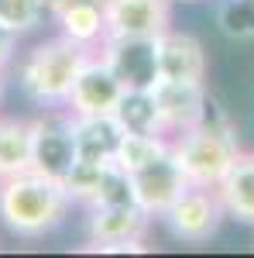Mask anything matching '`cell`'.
I'll return each instance as SVG.
<instances>
[{"label":"cell","mask_w":254,"mask_h":258,"mask_svg":"<svg viewBox=\"0 0 254 258\" xmlns=\"http://www.w3.org/2000/svg\"><path fill=\"white\" fill-rule=\"evenodd\" d=\"M65 4H76V0H45V7H48V14H55V11H62Z\"/></svg>","instance_id":"obj_25"},{"label":"cell","mask_w":254,"mask_h":258,"mask_svg":"<svg viewBox=\"0 0 254 258\" xmlns=\"http://www.w3.org/2000/svg\"><path fill=\"white\" fill-rule=\"evenodd\" d=\"M14 52H18V35L7 28V24H0V73L11 66L14 59Z\"/></svg>","instance_id":"obj_24"},{"label":"cell","mask_w":254,"mask_h":258,"mask_svg":"<svg viewBox=\"0 0 254 258\" xmlns=\"http://www.w3.org/2000/svg\"><path fill=\"white\" fill-rule=\"evenodd\" d=\"M69 189L62 179L24 169L0 179V220L18 238H41L55 231L69 214Z\"/></svg>","instance_id":"obj_1"},{"label":"cell","mask_w":254,"mask_h":258,"mask_svg":"<svg viewBox=\"0 0 254 258\" xmlns=\"http://www.w3.org/2000/svg\"><path fill=\"white\" fill-rule=\"evenodd\" d=\"M48 14L45 0H0V24H7L14 35L31 31Z\"/></svg>","instance_id":"obj_20"},{"label":"cell","mask_w":254,"mask_h":258,"mask_svg":"<svg viewBox=\"0 0 254 258\" xmlns=\"http://www.w3.org/2000/svg\"><path fill=\"white\" fill-rule=\"evenodd\" d=\"M59 21V35H65L76 45L86 48H100L107 38V18H103V0H76L55 11Z\"/></svg>","instance_id":"obj_14"},{"label":"cell","mask_w":254,"mask_h":258,"mask_svg":"<svg viewBox=\"0 0 254 258\" xmlns=\"http://www.w3.org/2000/svg\"><path fill=\"white\" fill-rule=\"evenodd\" d=\"M131 186H134V203L148 217H165V210L186 193L189 179L179 169L176 155H172V148H168V152H161L158 159H151L148 165L134 169V172H131Z\"/></svg>","instance_id":"obj_6"},{"label":"cell","mask_w":254,"mask_h":258,"mask_svg":"<svg viewBox=\"0 0 254 258\" xmlns=\"http://www.w3.org/2000/svg\"><path fill=\"white\" fill-rule=\"evenodd\" d=\"M216 21L230 38H254V0H223Z\"/></svg>","instance_id":"obj_21"},{"label":"cell","mask_w":254,"mask_h":258,"mask_svg":"<svg viewBox=\"0 0 254 258\" xmlns=\"http://www.w3.org/2000/svg\"><path fill=\"white\" fill-rule=\"evenodd\" d=\"M86 251H100V255H144V251H148V244H144V238H124V241L86 244Z\"/></svg>","instance_id":"obj_23"},{"label":"cell","mask_w":254,"mask_h":258,"mask_svg":"<svg viewBox=\"0 0 254 258\" xmlns=\"http://www.w3.org/2000/svg\"><path fill=\"white\" fill-rule=\"evenodd\" d=\"M223 217H227V210L216 197V189H206V186H186V193L165 210L168 231L179 241H189V244L210 241L220 231Z\"/></svg>","instance_id":"obj_5"},{"label":"cell","mask_w":254,"mask_h":258,"mask_svg":"<svg viewBox=\"0 0 254 258\" xmlns=\"http://www.w3.org/2000/svg\"><path fill=\"white\" fill-rule=\"evenodd\" d=\"M107 38H158L172 28V0H103Z\"/></svg>","instance_id":"obj_8"},{"label":"cell","mask_w":254,"mask_h":258,"mask_svg":"<svg viewBox=\"0 0 254 258\" xmlns=\"http://www.w3.org/2000/svg\"><path fill=\"white\" fill-rule=\"evenodd\" d=\"M172 155H176L179 169L186 172L189 186L216 189L220 179L227 176L230 165L237 162L240 148H237V138L230 131V124H227V117L206 110V120H199L196 127L172 138Z\"/></svg>","instance_id":"obj_3"},{"label":"cell","mask_w":254,"mask_h":258,"mask_svg":"<svg viewBox=\"0 0 254 258\" xmlns=\"http://www.w3.org/2000/svg\"><path fill=\"white\" fill-rule=\"evenodd\" d=\"M100 169H103V165H97V162H82V159H76V165H72V169L65 172V179H62V186L69 189L72 203H90V200L97 197Z\"/></svg>","instance_id":"obj_22"},{"label":"cell","mask_w":254,"mask_h":258,"mask_svg":"<svg viewBox=\"0 0 254 258\" xmlns=\"http://www.w3.org/2000/svg\"><path fill=\"white\" fill-rule=\"evenodd\" d=\"M151 217L137 203H114V207H90V244L103 241H124V238H144Z\"/></svg>","instance_id":"obj_12"},{"label":"cell","mask_w":254,"mask_h":258,"mask_svg":"<svg viewBox=\"0 0 254 258\" xmlns=\"http://www.w3.org/2000/svg\"><path fill=\"white\" fill-rule=\"evenodd\" d=\"M124 86H144L151 90L158 83V48L155 38H103L97 48Z\"/></svg>","instance_id":"obj_10"},{"label":"cell","mask_w":254,"mask_h":258,"mask_svg":"<svg viewBox=\"0 0 254 258\" xmlns=\"http://www.w3.org/2000/svg\"><path fill=\"white\" fill-rule=\"evenodd\" d=\"M97 48L76 45L65 35L38 41L21 62V90L41 107H65L79 69L86 66V59Z\"/></svg>","instance_id":"obj_2"},{"label":"cell","mask_w":254,"mask_h":258,"mask_svg":"<svg viewBox=\"0 0 254 258\" xmlns=\"http://www.w3.org/2000/svg\"><path fill=\"white\" fill-rule=\"evenodd\" d=\"M168 148H172V138H165V135H124L114 162H117L120 169L134 172V169L148 165L151 159H158V155L168 152Z\"/></svg>","instance_id":"obj_18"},{"label":"cell","mask_w":254,"mask_h":258,"mask_svg":"<svg viewBox=\"0 0 254 258\" xmlns=\"http://www.w3.org/2000/svg\"><path fill=\"white\" fill-rule=\"evenodd\" d=\"M76 131L72 114L48 107V114L31 120V169L52 179H65V172L76 165Z\"/></svg>","instance_id":"obj_4"},{"label":"cell","mask_w":254,"mask_h":258,"mask_svg":"<svg viewBox=\"0 0 254 258\" xmlns=\"http://www.w3.org/2000/svg\"><path fill=\"white\" fill-rule=\"evenodd\" d=\"M155 100L158 114H161V131L165 138H179L182 131L196 127L199 120H206L210 110V93L206 83H155Z\"/></svg>","instance_id":"obj_9"},{"label":"cell","mask_w":254,"mask_h":258,"mask_svg":"<svg viewBox=\"0 0 254 258\" xmlns=\"http://www.w3.org/2000/svg\"><path fill=\"white\" fill-rule=\"evenodd\" d=\"M114 120L120 124L124 135H165L161 131V114H158L155 86H124L117 107H114Z\"/></svg>","instance_id":"obj_15"},{"label":"cell","mask_w":254,"mask_h":258,"mask_svg":"<svg viewBox=\"0 0 254 258\" xmlns=\"http://www.w3.org/2000/svg\"><path fill=\"white\" fill-rule=\"evenodd\" d=\"M72 131H76V152L82 162L107 165L117 159L124 131L114 120V114H103V117H76L72 114Z\"/></svg>","instance_id":"obj_13"},{"label":"cell","mask_w":254,"mask_h":258,"mask_svg":"<svg viewBox=\"0 0 254 258\" xmlns=\"http://www.w3.org/2000/svg\"><path fill=\"white\" fill-rule=\"evenodd\" d=\"M158 48V80L165 83H203L206 76V52L199 38L186 35V31H161L155 38Z\"/></svg>","instance_id":"obj_11"},{"label":"cell","mask_w":254,"mask_h":258,"mask_svg":"<svg viewBox=\"0 0 254 258\" xmlns=\"http://www.w3.org/2000/svg\"><path fill=\"white\" fill-rule=\"evenodd\" d=\"M31 169V120L0 117V179Z\"/></svg>","instance_id":"obj_17"},{"label":"cell","mask_w":254,"mask_h":258,"mask_svg":"<svg viewBox=\"0 0 254 258\" xmlns=\"http://www.w3.org/2000/svg\"><path fill=\"white\" fill-rule=\"evenodd\" d=\"M120 93H124V83L117 80V73L100 59V52H93L72 83L65 110L76 117H103V114H114Z\"/></svg>","instance_id":"obj_7"},{"label":"cell","mask_w":254,"mask_h":258,"mask_svg":"<svg viewBox=\"0 0 254 258\" xmlns=\"http://www.w3.org/2000/svg\"><path fill=\"white\" fill-rule=\"evenodd\" d=\"M114 203H134V186L127 169H120L117 162H107L100 169V186L90 207H114Z\"/></svg>","instance_id":"obj_19"},{"label":"cell","mask_w":254,"mask_h":258,"mask_svg":"<svg viewBox=\"0 0 254 258\" xmlns=\"http://www.w3.org/2000/svg\"><path fill=\"white\" fill-rule=\"evenodd\" d=\"M216 197L223 203L227 217H237L244 224H254V155H237L230 172L220 179Z\"/></svg>","instance_id":"obj_16"}]
</instances>
